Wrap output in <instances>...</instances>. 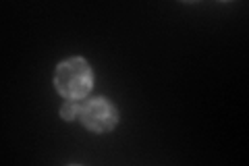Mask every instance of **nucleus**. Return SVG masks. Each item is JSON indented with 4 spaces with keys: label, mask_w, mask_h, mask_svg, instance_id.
<instances>
[{
    "label": "nucleus",
    "mask_w": 249,
    "mask_h": 166,
    "mask_svg": "<svg viewBox=\"0 0 249 166\" xmlns=\"http://www.w3.org/2000/svg\"><path fill=\"white\" fill-rule=\"evenodd\" d=\"M54 88L65 100H83L93 88V71L89 62L81 56L60 62L54 73Z\"/></svg>",
    "instance_id": "obj_1"
},
{
    "label": "nucleus",
    "mask_w": 249,
    "mask_h": 166,
    "mask_svg": "<svg viewBox=\"0 0 249 166\" xmlns=\"http://www.w3.org/2000/svg\"><path fill=\"white\" fill-rule=\"evenodd\" d=\"M79 118H81L85 129H89L93 133H108L116 127L119 112H116V108L110 100L93 98V100H88L81 106Z\"/></svg>",
    "instance_id": "obj_2"
},
{
    "label": "nucleus",
    "mask_w": 249,
    "mask_h": 166,
    "mask_svg": "<svg viewBox=\"0 0 249 166\" xmlns=\"http://www.w3.org/2000/svg\"><path fill=\"white\" fill-rule=\"evenodd\" d=\"M79 112H81V106L77 104L75 100H67L60 108V116L65 118V121H75V118H79Z\"/></svg>",
    "instance_id": "obj_3"
}]
</instances>
